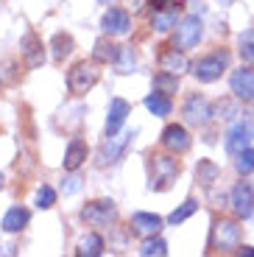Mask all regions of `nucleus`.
Segmentation results:
<instances>
[{
    "instance_id": "f257e3e1",
    "label": "nucleus",
    "mask_w": 254,
    "mask_h": 257,
    "mask_svg": "<svg viewBox=\"0 0 254 257\" xmlns=\"http://www.w3.org/2000/svg\"><path fill=\"white\" fill-rule=\"evenodd\" d=\"M179 160H173L171 154H154L148 160V187L151 190H168L179 176Z\"/></svg>"
},
{
    "instance_id": "f03ea898",
    "label": "nucleus",
    "mask_w": 254,
    "mask_h": 257,
    "mask_svg": "<svg viewBox=\"0 0 254 257\" xmlns=\"http://www.w3.org/2000/svg\"><path fill=\"white\" fill-rule=\"evenodd\" d=\"M134 135H137V128H132V132H117V135H106V140H103V146L98 148V160L95 165L98 168H106V165H114L117 160H123V154H126V148L132 146Z\"/></svg>"
},
{
    "instance_id": "7ed1b4c3",
    "label": "nucleus",
    "mask_w": 254,
    "mask_h": 257,
    "mask_svg": "<svg viewBox=\"0 0 254 257\" xmlns=\"http://www.w3.org/2000/svg\"><path fill=\"white\" fill-rule=\"evenodd\" d=\"M98 62H78L73 64L70 76H67V87L73 95H87L92 87L98 84Z\"/></svg>"
},
{
    "instance_id": "20e7f679",
    "label": "nucleus",
    "mask_w": 254,
    "mask_h": 257,
    "mask_svg": "<svg viewBox=\"0 0 254 257\" xmlns=\"http://www.w3.org/2000/svg\"><path fill=\"white\" fill-rule=\"evenodd\" d=\"M240 246V226L235 224V221L229 218H221L215 221V226H212V238H210V249L215 251H232Z\"/></svg>"
},
{
    "instance_id": "39448f33",
    "label": "nucleus",
    "mask_w": 254,
    "mask_h": 257,
    "mask_svg": "<svg viewBox=\"0 0 254 257\" xmlns=\"http://www.w3.org/2000/svg\"><path fill=\"white\" fill-rule=\"evenodd\" d=\"M226 67H229V53L215 51V53L198 59V62L193 64V76H196L198 81L210 84V81H215V78H221V73L226 70Z\"/></svg>"
},
{
    "instance_id": "423d86ee",
    "label": "nucleus",
    "mask_w": 254,
    "mask_h": 257,
    "mask_svg": "<svg viewBox=\"0 0 254 257\" xmlns=\"http://www.w3.org/2000/svg\"><path fill=\"white\" fill-rule=\"evenodd\" d=\"M204 34V26H201V17L198 14H190V17H184L182 23L176 26V34H173V45L187 51V48H196L198 39Z\"/></svg>"
},
{
    "instance_id": "0eeeda50",
    "label": "nucleus",
    "mask_w": 254,
    "mask_h": 257,
    "mask_svg": "<svg viewBox=\"0 0 254 257\" xmlns=\"http://www.w3.org/2000/svg\"><path fill=\"white\" fill-rule=\"evenodd\" d=\"M81 218L87 221L89 226H109L114 218H117L114 201H112V199H98V201H89V204L81 210Z\"/></svg>"
},
{
    "instance_id": "6e6552de",
    "label": "nucleus",
    "mask_w": 254,
    "mask_h": 257,
    "mask_svg": "<svg viewBox=\"0 0 254 257\" xmlns=\"http://www.w3.org/2000/svg\"><path fill=\"white\" fill-rule=\"evenodd\" d=\"M229 207L237 218H248L254 212V187L248 182H237L229 193Z\"/></svg>"
},
{
    "instance_id": "1a4fd4ad",
    "label": "nucleus",
    "mask_w": 254,
    "mask_h": 257,
    "mask_svg": "<svg viewBox=\"0 0 254 257\" xmlns=\"http://www.w3.org/2000/svg\"><path fill=\"white\" fill-rule=\"evenodd\" d=\"M182 115H184V120L190 123V126H207L210 117H212V106H210V101H207L204 95H190L187 101H184V106H182Z\"/></svg>"
},
{
    "instance_id": "9d476101",
    "label": "nucleus",
    "mask_w": 254,
    "mask_h": 257,
    "mask_svg": "<svg viewBox=\"0 0 254 257\" xmlns=\"http://www.w3.org/2000/svg\"><path fill=\"white\" fill-rule=\"evenodd\" d=\"M251 140H254V123L251 120H237L235 126L226 132V151L235 157V154H240L243 148H248Z\"/></svg>"
},
{
    "instance_id": "9b49d317",
    "label": "nucleus",
    "mask_w": 254,
    "mask_h": 257,
    "mask_svg": "<svg viewBox=\"0 0 254 257\" xmlns=\"http://www.w3.org/2000/svg\"><path fill=\"white\" fill-rule=\"evenodd\" d=\"M229 87H232V92H235L237 101H254V70L251 67H240V70L232 73V78H229Z\"/></svg>"
},
{
    "instance_id": "f8f14e48",
    "label": "nucleus",
    "mask_w": 254,
    "mask_h": 257,
    "mask_svg": "<svg viewBox=\"0 0 254 257\" xmlns=\"http://www.w3.org/2000/svg\"><path fill=\"white\" fill-rule=\"evenodd\" d=\"M179 20V6L173 3V0H165V3H159V6H154V14H151V26L154 31H171L173 26H176Z\"/></svg>"
},
{
    "instance_id": "ddd939ff",
    "label": "nucleus",
    "mask_w": 254,
    "mask_h": 257,
    "mask_svg": "<svg viewBox=\"0 0 254 257\" xmlns=\"http://www.w3.org/2000/svg\"><path fill=\"white\" fill-rule=\"evenodd\" d=\"M101 28L109 37H123V34H129V28H132V17H129L126 9H109V12L103 14Z\"/></svg>"
},
{
    "instance_id": "4468645a",
    "label": "nucleus",
    "mask_w": 254,
    "mask_h": 257,
    "mask_svg": "<svg viewBox=\"0 0 254 257\" xmlns=\"http://www.w3.org/2000/svg\"><path fill=\"white\" fill-rule=\"evenodd\" d=\"M162 146L171 151V154H184L187 148H190V135H187V128L184 126H168L162 132Z\"/></svg>"
},
{
    "instance_id": "2eb2a0df",
    "label": "nucleus",
    "mask_w": 254,
    "mask_h": 257,
    "mask_svg": "<svg viewBox=\"0 0 254 257\" xmlns=\"http://www.w3.org/2000/svg\"><path fill=\"white\" fill-rule=\"evenodd\" d=\"M129 112H132V106H129V101H123V98H112L109 101V115H106V135H117L123 128V123H126Z\"/></svg>"
},
{
    "instance_id": "dca6fc26",
    "label": "nucleus",
    "mask_w": 254,
    "mask_h": 257,
    "mask_svg": "<svg viewBox=\"0 0 254 257\" xmlns=\"http://www.w3.org/2000/svg\"><path fill=\"white\" fill-rule=\"evenodd\" d=\"M162 229V218L154 215V212H134L132 215V232L134 235H143V238H151Z\"/></svg>"
},
{
    "instance_id": "f3484780",
    "label": "nucleus",
    "mask_w": 254,
    "mask_h": 257,
    "mask_svg": "<svg viewBox=\"0 0 254 257\" xmlns=\"http://www.w3.org/2000/svg\"><path fill=\"white\" fill-rule=\"evenodd\" d=\"M190 67V62H187V56L182 53V48H165V51L159 53V70H168V73H176V76H182L184 70Z\"/></svg>"
},
{
    "instance_id": "a211bd4d",
    "label": "nucleus",
    "mask_w": 254,
    "mask_h": 257,
    "mask_svg": "<svg viewBox=\"0 0 254 257\" xmlns=\"http://www.w3.org/2000/svg\"><path fill=\"white\" fill-rule=\"evenodd\" d=\"M84 160H87V143L76 137L67 146V151H64V171H78Z\"/></svg>"
},
{
    "instance_id": "6ab92c4d",
    "label": "nucleus",
    "mask_w": 254,
    "mask_h": 257,
    "mask_svg": "<svg viewBox=\"0 0 254 257\" xmlns=\"http://www.w3.org/2000/svg\"><path fill=\"white\" fill-rule=\"evenodd\" d=\"M23 56H26V64H28V67H39V64L45 62L42 42H39L34 34H26V39H23Z\"/></svg>"
},
{
    "instance_id": "aec40b11",
    "label": "nucleus",
    "mask_w": 254,
    "mask_h": 257,
    "mask_svg": "<svg viewBox=\"0 0 254 257\" xmlns=\"http://www.w3.org/2000/svg\"><path fill=\"white\" fill-rule=\"evenodd\" d=\"M76 254L78 257H98V254H103V238L101 235H84L81 240H78V246H76Z\"/></svg>"
},
{
    "instance_id": "412c9836",
    "label": "nucleus",
    "mask_w": 254,
    "mask_h": 257,
    "mask_svg": "<svg viewBox=\"0 0 254 257\" xmlns=\"http://www.w3.org/2000/svg\"><path fill=\"white\" fill-rule=\"evenodd\" d=\"M146 109L151 112V115H157V117H165V115H171L173 103H171V98H168L165 92H151V95L146 98Z\"/></svg>"
},
{
    "instance_id": "4be33fe9",
    "label": "nucleus",
    "mask_w": 254,
    "mask_h": 257,
    "mask_svg": "<svg viewBox=\"0 0 254 257\" xmlns=\"http://www.w3.org/2000/svg\"><path fill=\"white\" fill-rule=\"evenodd\" d=\"M28 210H23V207H12V210L3 215V229L6 232H20V229H26L28 224Z\"/></svg>"
},
{
    "instance_id": "5701e85b",
    "label": "nucleus",
    "mask_w": 254,
    "mask_h": 257,
    "mask_svg": "<svg viewBox=\"0 0 254 257\" xmlns=\"http://www.w3.org/2000/svg\"><path fill=\"white\" fill-rule=\"evenodd\" d=\"M117 48H120V45H112L109 39H98L95 48H92V62H98V64L114 62V56H117Z\"/></svg>"
},
{
    "instance_id": "b1692460",
    "label": "nucleus",
    "mask_w": 254,
    "mask_h": 257,
    "mask_svg": "<svg viewBox=\"0 0 254 257\" xmlns=\"http://www.w3.org/2000/svg\"><path fill=\"white\" fill-rule=\"evenodd\" d=\"M221 176V168L215 165L212 160H198V168H196V179L201 182L204 187H210L212 182Z\"/></svg>"
},
{
    "instance_id": "393cba45",
    "label": "nucleus",
    "mask_w": 254,
    "mask_h": 257,
    "mask_svg": "<svg viewBox=\"0 0 254 257\" xmlns=\"http://www.w3.org/2000/svg\"><path fill=\"white\" fill-rule=\"evenodd\" d=\"M114 67H117V73H134V67H137V56H134V51L132 48H126V45H120L117 48V56H114Z\"/></svg>"
},
{
    "instance_id": "a878e982",
    "label": "nucleus",
    "mask_w": 254,
    "mask_h": 257,
    "mask_svg": "<svg viewBox=\"0 0 254 257\" xmlns=\"http://www.w3.org/2000/svg\"><path fill=\"white\" fill-rule=\"evenodd\" d=\"M154 90H157V92H165V95H173V92L179 90V76H176V73L162 70L157 78H154Z\"/></svg>"
},
{
    "instance_id": "bb28decb",
    "label": "nucleus",
    "mask_w": 254,
    "mask_h": 257,
    "mask_svg": "<svg viewBox=\"0 0 254 257\" xmlns=\"http://www.w3.org/2000/svg\"><path fill=\"white\" fill-rule=\"evenodd\" d=\"M140 254H143V257H151V254L165 257V254H168V243H165L162 238H157V235H151V238H146V240H143Z\"/></svg>"
},
{
    "instance_id": "cd10ccee",
    "label": "nucleus",
    "mask_w": 254,
    "mask_h": 257,
    "mask_svg": "<svg viewBox=\"0 0 254 257\" xmlns=\"http://www.w3.org/2000/svg\"><path fill=\"white\" fill-rule=\"evenodd\" d=\"M237 51H240L243 62H248V64L254 62V28H248V31L240 34V39H237Z\"/></svg>"
},
{
    "instance_id": "c85d7f7f",
    "label": "nucleus",
    "mask_w": 254,
    "mask_h": 257,
    "mask_svg": "<svg viewBox=\"0 0 254 257\" xmlns=\"http://www.w3.org/2000/svg\"><path fill=\"white\" fill-rule=\"evenodd\" d=\"M70 51H73V37L70 34H56V37H53V59L62 62Z\"/></svg>"
},
{
    "instance_id": "c756f323",
    "label": "nucleus",
    "mask_w": 254,
    "mask_h": 257,
    "mask_svg": "<svg viewBox=\"0 0 254 257\" xmlns=\"http://www.w3.org/2000/svg\"><path fill=\"white\" fill-rule=\"evenodd\" d=\"M196 210H198V204H196L193 199H187L182 207H176V210H173L171 215H168V224H173V226H176V224H182V221H187V218H190V215H193Z\"/></svg>"
},
{
    "instance_id": "7c9ffc66",
    "label": "nucleus",
    "mask_w": 254,
    "mask_h": 257,
    "mask_svg": "<svg viewBox=\"0 0 254 257\" xmlns=\"http://www.w3.org/2000/svg\"><path fill=\"white\" fill-rule=\"evenodd\" d=\"M235 171L237 174H251L254 171V148H243L240 154H235Z\"/></svg>"
},
{
    "instance_id": "2f4dec72",
    "label": "nucleus",
    "mask_w": 254,
    "mask_h": 257,
    "mask_svg": "<svg viewBox=\"0 0 254 257\" xmlns=\"http://www.w3.org/2000/svg\"><path fill=\"white\" fill-rule=\"evenodd\" d=\"M34 204L39 207V210H51L53 204H56V190L53 187H48V185H42L37 190V199H34Z\"/></svg>"
},
{
    "instance_id": "473e14b6",
    "label": "nucleus",
    "mask_w": 254,
    "mask_h": 257,
    "mask_svg": "<svg viewBox=\"0 0 254 257\" xmlns=\"http://www.w3.org/2000/svg\"><path fill=\"white\" fill-rule=\"evenodd\" d=\"M64 182H67V185H62L64 196H70V193H76L81 187V179H76V176H70V179H64Z\"/></svg>"
},
{
    "instance_id": "72a5a7b5",
    "label": "nucleus",
    "mask_w": 254,
    "mask_h": 257,
    "mask_svg": "<svg viewBox=\"0 0 254 257\" xmlns=\"http://www.w3.org/2000/svg\"><path fill=\"white\" fill-rule=\"evenodd\" d=\"M218 112H226V115H223V117H235V115H237V112H240V109H237V106H232V103H226V101H223L221 106H218Z\"/></svg>"
},
{
    "instance_id": "f704fd0d",
    "label": "nucleus",
    "mask_w": 254,
    "mask_h": 257,
    "mask_svg": "<svg viewBox=\"0 0 254 257\" xmlns=\"http://www.w3.org/2000/svg\"><path fill=\"white\" fill-rule=\"evenodd\" d=\"M204 9H207V6H204V0H190V12H193V14H196V12L201 14Z\"/></svg>"
},
{
    "instance_id": "c9c22d12",
    "label": "nucleus",
    "mask_w": 254,
    "mask_h": 257,
    "mask_svg": "<svg viewBox=\"0 0 254 257\" xmlns=\"http://www.w3.org/2000/svg\"><path fill=\"white\" fill-rule=\"evenodd\" d=\"M237 254H246V257H254V246H237Z\"/></svg>"
},
{
    "instance_id": "e433bc0d",
    "label": "nucleus",
    "mask_w": 254,
    "mask_h": 257,
    "mask_svg": "<svg viewBox=\"0 0 254 257\" xmlns=\"http://www.w3.org/2000/svg\"><path fill=\"white\" fill-rule=\"evenodd\" d=\"M101 3H112V0H101Z\"/></svg>"
},
{
    "instance_id": "4c0bfd02",
    "label": "nucleus",
    "mask_w": 254,
    "mask_h": 257,
    "mask_svg": "<svg viewBox=\"0 0 254 257\" xmlns=\"http://www.w3.org/2000/svg\"><path fill=\"white\" fill-rule=\"evenodd\" d=\"M129 3H137V0H129Z\"/></svg>"
}]
</instances>
